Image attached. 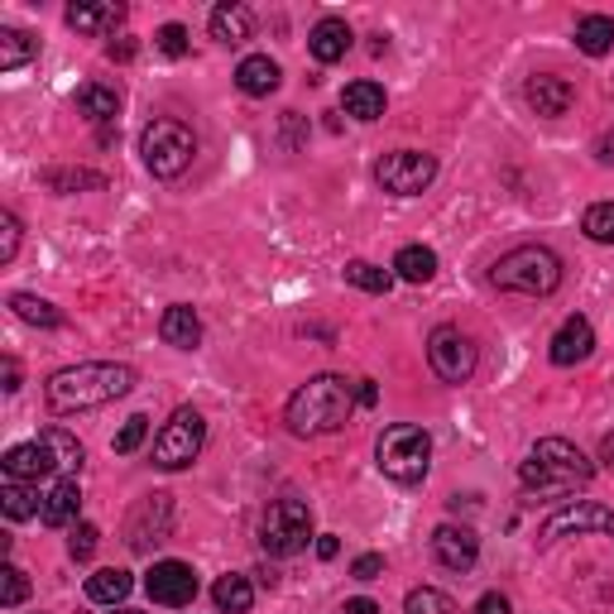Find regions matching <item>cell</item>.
<instances>
[{
    "mask_svg": "<svg viewBox=\"0 0 614 614\" xmlns=\"http://www.w3.org/2000/svg\"><path fill=\"white\" fill-rule=\"evenodd\" d=\"M135 384H139L135 365H125V360H87V365H68V370L48 375L44 403L54 413H87V409H101V403L125 399Z\"/></svg>",
    "mask_w": 614,
    "mask_h": 614,
    "instance_id": "obj_1",
    "label": "cell"
},
{
    "mask_svg": "<svg viewBox=\"0 0 614 614\" xmlns=\"http://www.w3.org/2000/svg\"><path fill=\"white\" fill-rule=\"evenodd\" d=\"M350 413H356V380H346V375H312L283 403V423H289L293 437L342 433Z\"/></svg>",
    "mask_w": 614,
    "mask_h": 614,
    "instance_id": "obj_2",
    "label": "cell"
},
{
    "mask_svg": "<svg viewBox=\"0 0 614 614\" xmlns=\"http://www.w3.org/2000/svg\"><path fill=\"white\" fill-rule=\"evenodd\" d=\"M561 279H567V265L547 245H518V250H509L490 265L494 289L518 293V298H552L561 289Z\"/></svg>",
    "mask_w": 614,
    "mask_h": 614,
    "instance_id": "obj_3",
    "label": "cell"
},
{
    "mask_svg": "<svg viewBox=\"0 0 614 614\" xmlns=\"http://www.w3.org/2000/svg\"><path fill=\"white\" fill-rule=\"evenodd\" d=\"M595 466L585 461L581 447H571L567 437H543L533 442V451L518 461V480L528 490H547V494H561V490H577V485H591Z\"/></svg>",
    "mask_w": 614,
    "mask_h": 614,
    "instance_id": "obj_4",
    "label": "cell"
},
{
    "mask_svg": "<svg viewBox=\"0 0 614 614\" xmlns=\"http://www.w3.org/2000/svg\"><path fill=\"white\" fill-rule=\"evenodd\" d=\"M375 461L394 485H423L433 470V433L417 423H389L375 442Z\"/></svg>",
    "mask_w": 614,
    "mask_h": 614,
    "instance_id": "obj_5",
    "label": "cell"
},
{
    "mask_svg": "<svg viewBox=\"0 0 614 614\" xmlns=\"http://www.w3.org/2000/svg\"><path fill=\"white\" fill-rule=\"evenodd\" d=\"M139 159L154 178H182L198 159V135H192V125L174 121V115H159V121H149L139 130Z\"/></svg>",
    "mask_w": 614,
    "mask_h": 614,
    "instance_id": "obj_6",
    "label": "cell"
},
{
    "mask_svg": "<svg viewBox=\"0 0 614 614\" xmlns=\"http://www.w3.org/2000/svg\"><path fill=\"white\" fill-rule=\"evenodd\" d=\"M312 538H317L312 533V509H308V500H293V494L273 500L265 509V518H259V547L269 557H298Z\"/></svg>",
    "mask_w": 614,
    "mask_h": 614,
    "instance_id": "obj_7",
    "label": "cell"
},
{
    "mask_svg": "<svg viewBox=\"0 0 614 614\" xmlns=\"http://www.w3.org/2000/svg\"><path fill=\"white\" fill-rule=\"evenodd\" d=\"M202 442H206V417L182 403V409H174V417L159 427V437H154V466L188 470L202 456Z\"/></svg>",
    "mask_w": 614,
    "mask_h": 614,
    "instance_id": "obj_8",
    "label": "cell"
},
{
    "mask_svg": "<svg viewBox=\"0 0 614 614\" xmlns=\"http://www.w3.org/2000/svg\"><path fill=\"white\" fill-rule=\"evenodd\" d=\"M585 533H595V538H614V509L600 504V500H571L552 509V514L543 518L538 528V547H552L561 538H585Z\"/></svg>",
    "mask_w": 614,
    "mask_h": 614,
    "instance_id": "obj_9",
    "label": "cell"
},
{
    "mask_svg": "<svg viewBox=\"0 0 614 614\" xmlns=\"http://www.w3.org/2000/svg\"><path fill=\"white\" fill-rule=\"evenodd\" d=\"M437 178V159L423 149H394V154H380L375 164V182L389 192V198H417L427 192Z\"/></svg>",
    "mask_w": 614,
    "mask_h": 614,
    "instance_id": "obj_10",
    "label": "cell"
},
{
    "mask_svg": "<svg viewBox=\"0 0 614 614\" xmlns=\"http://www.w3.org/2000/svg\"><path fill=\"white\" fill-rule=\"evenodd\" d=\"M476 342L461 332V326H433L427 336V365L442 384H466L476 375Z\"/></svg>",
    "mask_w": 614,
    "mask_h": 614,
    "instance_id": "obj_11",
    "label": "cell"
},
{
    "mask_svg": "<svg viewBox=\"0 0 614 614\" xmlns=\"http://www.w3.org/2000/svg\"><path fill=\"white\" fill-rule=\"evenodd\" d=\"M145 591H149L154 605L182 610V605H192V600H198V571H192L188 561H178V557H164V561H154V567H149Z\"/></svg>",
    "mask_w": 614,
    "mask_h": 614,
    "instance_id": "obj_12",
    "label": "cell"
},
{
    "mask_svg": "<svg viewBox=\"0 0 614 614\" xmlns=\"http://www.w3.org/2000/svg\"><path fill=\"white\" fill-rule=\"evenodd\" d=\"M168 528H174V494H149V500L130 514L125 538L135 552H154V543H164Z\"/></svg>",
    "mask_w": 614,
    "mask_h": 614,
    "instance_id": "obj_13",
    "label": "cell"
},
{
    "mask_svg": "<svg viewBox=\"0 0 614 614\" xmlns=\"http://www.w3.org/2000/svg\"><path fill=\"white\" fill-rule=\"evenodd\" d=\"M0 470H5V480H20V485H38V480H48L58 470V456L48 447L44 437L38 442H20V447H10L0 456Z\"/></svg>",
    "mask_w": 614,
    "mask_h": 614,
    "instance_id": "obj_14",
    "label": "cell"
},
{
    "mask_svg": "<svg viewBox=\"0 0 614 614\" xmlns=\"http://www.w3.org/2000/svg\"><path fill=\"white\" fill-rule=\"evenodd\" d=\"M433 557L447 571H470L480 561V538L466 524H437L433 528Z\"/></svg>",
    "mask_w": 614,
    "mask_h": 614,
    "instance_id": "obj_15",
    "label": "cell"
},
{
    "mask_svg": "<svg viewBox=\"0 0 614 614\" xmlns=\"http://www.w3.org/2000/svg\"><path fill=\"white\" fill-rule=\"evenodd\" d=\"M591 350H595V326H591V317H581V312H571V317L552 332V342H547L552 365H581Z\"/></svg>",
    "mask_w": 614,
    "mask_h": 614,
    "instance_id": "obj_16",
    "label": "cell"
},
{
    "mask_svg": "<svg viewBox=\"0 0 614 614\" xmlns=\"http://www.w3.org/2000/svg\"><path fill=\"white\" fill-rule=\"evenodd\" d=\"M63 20H68V30L77 34H115L125 24V5H115V0H72L68 10H63Z\"/></svg>",
    "mask_w": 614,
    "mask_h": 614,
    "instance_id": "obj_17",
    "label": "cell"
},
{
    "mask_svg": "<svg viewBox=\"0 0 614 614\" xmlns=\"http://www.w3.org/2000/svg\"><path fill=\"white\" fill-rule=\"evenodd\" d=\"M524 101L538 115H547V121H557V115L571 111V101H577V87H571L567 77H557V72H533L528 87H524Z\"/></svg>",
    "mask_w": 614,
    "mask_h": 614,
    "instance_id": "obj_18",
    "label": "cell"
},
{
    "mask_svg": "<svg viewBox=\"0 0 614 614\" xmlns=\"http://www.w3.org/2000/svg\"><path fill=\"white\" fill-rule=\"evenodd\" d=\"M350 44H356V34H350V24L336 20V15L317 20L312 24V34H308V48H312V58L317 63H342L350 54Z\"/></svg>",
    "mask_w": 614,
    "mask_h": 614,
    "instance_id": "obj_19",
    "label": "cell"
},
{
    "mask_svg": "<svg viewBox=\"0 0 614 614\" xmlns=\"http://www.w3.org/2000/svg\"><path fill=\"white\" fill-rule=\"evenodd\" d=\"M77 509H82V490H77L72 476H63L58 485H48L44 504H38V524L44 528H68L77 518Z\"/></svg>",
    "mask_w": 614,
    "mask_h": 614,
    "instance_id": "obj_20",
    "label": "cell"
},
{
    "mask_svg": "<svg viewBox=\"0 0 614 614\" xmlns=\"http://www.w3.org/2000/svg\"><path fill=\"white\" fill-rule=\"evenodd\" d=\"M159 336H164V346H174V350H198L202 346V317H198V308L174 303L159 317Z\"/></svg>",
    "mask_w": 614,
    "mask_h": 614,
    "instance_id": "obj_21",
    "label": "cell"
},
{
    "mask_svg": "<svg viewBox=\"0 0 614 614\" xmlns=\"http://www.w3.org/2000/svg\"><path fill=\"white\" fill-rule=\"evenodd\" d=\"M279 82H283V68L269 54H250V58H241V68H235V87H241L245 97H273Z\"/></svg>",
    "mask_w": 614,
    "mask_h": 614,
    "instance_id": "obj_22",
    "label": "cell"
},
{
    "mask_svg": "<svg viewBox=\"0 0 614 614\" xmlns=\"http://www.w3.org/2000/svg\"><path fill=\"white\" fill-rule=\"evenodd\" d=\"M135 591V577H130L125 567H101L87 577V600H97V605H125V595Z\"/></svg>",
    "mask_w": 614,
    "mask_h": 614,
    "instance_id": "obj_23",
    "label": "cell"
},
{
    "mask_svg": "<svg viewBox=\"0 0 614 614\" xmlns=\"http://www.w3.org/2000/svg\"><path fill=\"white\" fill-rule=\"evenodd\" d=\"M212 605H216L221 614H250V605H255V585H250V577H245V571H226V577H216V585H212Z\"/></svg>",
    "mask_w": 614,
    "mask_h": 614,
    "instance_id": "obj_24",
    "label": "cell"
},
{
    "mask_svg": "<svg viewBox=\"0 0 614 614\" xmlns=\"http://www.w3.org/2000/svg\"><path fill=\"white\" fill-rule=\"evenodd\" d=\"M342 107H346V115H356V121H365V125L380 121V115H384V87L370 82V77H360V82H346Z\"/></svg>",
    "mask_w": 614,
    "mask_h": 614,
    "instance_id": "obj_25",
    "label": "cell"
},
{
    "mask_svg": "<svg viewBox=\"0 0 614 614\" xmlns=\"http://www.w3.org/2000/svg\"><path fill=\"white\" fill-rule=\"evenodd\" d=\"M250 34H255V15L245 5H231V0H226V5L212 10V38H216V44L235 48V44H245Z\"/></svg>",
    "mask_w": 614,
    "mask_h": 614,
    "instance_id": "obj_26",
    "label": "cell"
},
{
    "mask_svg": "<svg viewBox=\"0 0 614 614\" xmlns=\"http://www.w3.org/2000/svg\"><path fill=\"white\" fill-rule=\"evenodd\" d=\"M77 115H87V121H97V125L115 121V115H121V91L107 82H87L77 91Z\"/></svg>",
    "mask_w": 614,
    "mask_h": 614,
    "instance_id": "obj_27",
    "label": "cell"
},
{
    "mask_svg": "<svg viewBox=\"0 0 614 614\" xmlns=\"http://www.w3.org/2000/svg\"><path fill=\"white\" fill-rule=\"evenodd\" d=\"M394 279L433 283L437 279V250H427V245H403V250L394 255Z\"/></svg>",
    "mask_w": 614,
    "mask_h": 614,
    "instance_id": "obj_28",
    "label": "cell"
},
{
    "mask_svg": "<svg viewBox=\"0 0 614 614\" xmlns=\"http://www.w3.org/2000/svg\"><path fill=\"white\" fill-rule=\"evenodd\" d=\"M30 58H38V38L30 30H15V24H0V72H15Z\"/></svg>",
    "mask_w": 614,
    "mask_h": 614,
    "instance_id": "obj_29",
    "label": "cell"
},
{
    "mask_svg": "<svg viewBox=\"0 0 614 614\" xmlns=\"http://www.w3.org/2000/svg\"><path fill=\"white\" fill-rule=\"evenodd\" d=\"M577 48L585 58H605L614 48V20L610 15H581L577 20Z\"/></svg>",
    "mask_w": 614,
    "mask_h": 614,
    "instance_id": "obj_30",
    "label": "cell"
},
{
    "mask_svg": "<svg viewBox=\"0 0 614 614\" xmlns=\"http://www.w3.org/2000/svg\"><path fill=\"white\" fill-rule=\"evenodd\" d=\"M10 312H15L20 322L38 326V332H58L63 326V312L48 303V298H34V293H10Z\"/></svg>",
    "mask_w": 614,
    "mask_h": 614,
    "instance_id": "obj_31",
    "label": "cell"
},
{
    "mask_svg": "<svg viewBox=\"0 0 614 614\" xmlns=\"http://www.w3.org/2000/svg\"><path fill=\"white\" fill-rule=\"evenodd\" d=\"M44 188L58 192V198H72V192H101V188H107V178L91 174V168H48Z\"/></svg>",
    "mask_w": 614,
    "mask_h": 614,
    "instance_id": "obj_32",
    "label": "cell"
},
{
    "mask_svg": "<svg viewBox=\"0 0 614 614\" xmlns=\"http://www.w3.org/2000/svg\"><path fill=\"white\" fill-rule=\"evenodd\" d=\"M38 504H44V500L34 494V485H20V480H5V490H0V509H5L10 524H20V518H34Z\"/></svg>",
    "mask_w": 614,
    "mask_h": 614,
    "instance_id": "obj_33",
    "label": "cell"
},
{
    "mask_svg": "<svg viewBox=\"0 0 614 614\" xmlns=\"http://www.w3.org/2000/svg\"><path fill=\"white\" fill-rule=\"evenodd\" d=\"M44 442L54 447V456H58V470H68V476H77L82 470V461H87V451H82V442H77L68 427H44Z\"/></svg>",
    "mask_w": 614,
    "mask_h": 614,
    "instance_id": "obj_34",
    "label": "cell"
},
{
    "mask_svg": "<svg viewBox=\"0 0 614 614\" xmlns=\"http://www.w3.org/2000/svg\"><path fill=\"white\" fill-rule=\"evenodd\" d=\"M403 610L409 614H461V605H456L447 591H437V585H417V591H409Z\"/></svg>",
    "mask_w": 614,
    "mask_h": 614,
    "instance_id": "obj_35",
    "label": "cell"
},
{
    "mask_svg": "<svg viewBox=\"0 0 614 614\" xmlns=\"http://www.w3.org/2000/svg\"><path fill=\"white\" fill-rule=\"evenodd\" d=\"M346 283H356V289H365V293H389V289H394V273L380 269V265H370V259H350V265H346Z\"/></svg>",
    "mask_w": 614,
    "mask_h": 614,
    "instance_id": "obj_36",
    "label": "cell"
},
{
    "mask_svg": "<svg viewBox=\"0 0 614 614\" xmlns=\"http://www.w3.org/2000/svg\"><path fill=\"white\" fill-rule=\"evenodd\" d=\"M581 231H585V241H595V245H614V202L585 206Z\"/></svg>",
    "mask_w": 614,
    "mask_h": 614,
    "instance_id": "obj_37",
    "label": "cell"
},
{
    "mask_svg": "<svg viewBox=\"0 0 614 614\" xmlns=\"http://www.w3.org/2000/svg\"><path fill=\"white\" fill-rule=\"evenodd\" d=\"M149 437V417L145 413H135V417H125V427L115 433V442H111V451L115 456H135L139 451V442Z\"/></svg>",
    "mask_w": 614,
    "mask_h": 614,
    "instance_id": "obj_38",
    "label": "cell"
},
{
    "mask_svg": "<svg viewBox=\"0 0 614 614\" xmlns=\"http://www.w3.org/2000/svg\"><path fill=\"white\" fill-rule=\"evenodd\" d=\"M20 235H24L20 216L15 212H0V265H10V259L20 255Z\"/></svg>",
    "mask_w": 614,
    "mask_h": 614,
    "instance_id": "obj_39",
    "label": "cell"
},
{
    "mask_svg": "<svg viewBox=\"0 0 614 614\" xmlns=\"http://www.w3.org/2000/svg\"><path fill=\"white\" fill-rule=\"evenodd\" d=\"M97 543H101V528H97V524H77L72 538H68V557H72V561H91Z\"/></svg>",
    "mask_w": 614,
    "mask_h": 614,
    "instance_id": "obj_40",
    "label": "cell"
},
{
    "mask_svg": "<svg viewBox=\"0 0 614 614\" xmlns=\"http://www.w3.org/2000/svg\"><path fill=\"white\" fill-rule=\"evenodd\" d=\"M24 600H30V581H24V571L15 567V561H10V567H5V591H0V605H5V610H20Z\"/></svg>",
    "mask_w": 614,
    "mask_h": 614,
    "instance_id": "obj_41",
    "label": "cell"
},
{
    "mask_svg": "<svg viewBox=\"0 0 614 614\" xmlns=\"http://www.w3.org/2000/svg\"><path fill=\"white\" fill-rule=\"evenodd\" d=\"M154 44H159L164 58H182L188 54V30H182V24H164V30L154 34Z\"/></svg>",
    "mask_w": 614,
    "mask_h": 614,
    "instance_id": "obj_42",
    "label": "cell"
},
{
    "mask_svg": "<svg viewBox=\"0 0 614 614\" xmlns=\"http://www.w3.org/2000/svg\"><path fill=\"white\" fill-rule=\"evenodd\" d=\"M350 577L356 581H380L384 577V557L380 552H360L356 561H350Z\"/></svg>",
    "mask_w": 614,
    "mask_h": 614,
    "instance_id": "obj_43",
    "label": "cell"
},
{
    "mask_svg": "<svg viewBox=\"0 0 614 614\" xmlns=\"http://www.w3.org/2000/svg\"><path fill=\"white\" fill-rule=\"evenodd\" d=\"M470 614H514V605H509V595H500V591H485L476 600V610Z\"/></svg>",
    "mask_w": 614,
    "mask_h": 614,
    "instance_id": "obj_44",
    "label": "cell"
},
{
    "mask_svg": "<svg viewBox=\"0 0 614 614\" xmlns=\"http://www.w3.org/2000/svg\"><path fill=\"white\" fill-rule=\"evenodd\" d=\"M107 58H111V63H130V58H135V38H130V34L111 38V44H107Z\"/></svg>",
    "mask_w": 614,
    "mask_h": 614,
    "instance_id": "obj_45",
    "label": "cell"
},
{
    "mask_svg": "<svg viewBox=\"0 0 614 614\" xmlns=\"http://www.w3.org/2000/svg\"><path fill=\"white\" fill-rule=\"evenodd\" d=\"M0 375H5V384H0V389H5V394H20V360H15V356H5Z\"/></svg>",
    "mask_w": 614,
    "mask_h": 614,
    "instance_id": "obj_46",
    "label": "cell"
},
{
    "mask_svg": "<svg viewBox=\"0 0 614 614\" xmlns=\"http://www.w3.org/2000/svg\"><path fill=\"white\" fill-rule=\"evenodd\" d=\"M336 552H342V538H336V533H322V538H317V557L332 561Z\"/></svg>",
    "mask_w": 614,
    "mask_h": 614,
    "instance_id": "obj_47",
    "label": "cell"
},
{
    "mask_svg": "<svg viewBox=\"0 0 614 614\" xmlns=\"http://www.w3.org/2000/svg\"><path fill=\"white\" fill-rule=\"evenodd\" d=\"M595 159L600 164H614V130H605V135L595 139Z\"/></svg>",
    "mask_w": 614,
    "mask_h": 614,
    "instance_id": "obj_48",
    "label": "cell"
},
{
    "mask_svg": "<svg viewBox=\"0 0 614 614\" xmlns=\"http://www.w3.org/2000/svg\"><path fill=\"white\" fill-rule=\"evenodd\" d=\"M342 614H380V605H375L370 595H356V600H346V610Z\"/></svg>",
    "mask_w": 614,
    "mask_h": 614,
    "instance_id": "obj_49",
    "label": "cell"
},
{
    "mask_svg": "<svg viewBox=\"0 0 614 614\" xmlns=\"http://www.w3.org/2000/svg\"><path fill=\"white\" fill-rule=\"evenodd\" d=\"M375 399H380V389H375V380H356V403H365V409H370Z\"/></svg>",
    "mask_w": 614,
    "mask_h": 614,
    "instance_id": "obj_50",
    "label": "cell"
},
{
    "mask_svg": "<svg viewBox=\"0 0 614 614\" xmlns=\"http://www.w3.org/2000/svg\"><path fill=\"white\" fill-rule=\"evenodd\" d=\"M600 461H605V470H614V433L600 442Z\"/></svg>",
    "mask_w": 614,
    "mask_h": 614,
    "instance_id": "obj_51",
    "label": "cell"
},
{
    "mask_svg": "<svg viewBox=\"0 0 614 614\" xmlns=\"http://www.w3.org/2000/svg\"><path fill=\"white\" fill-rule=\"evenodd\" d=\"M111 614H145V610H125V605H121V610H111Z\"/></svg>",
    "mask_w": 614,
    "mask_h": 614,
    "instance_id": "obj_52",
    "label": "cell"
}]
</instances>
